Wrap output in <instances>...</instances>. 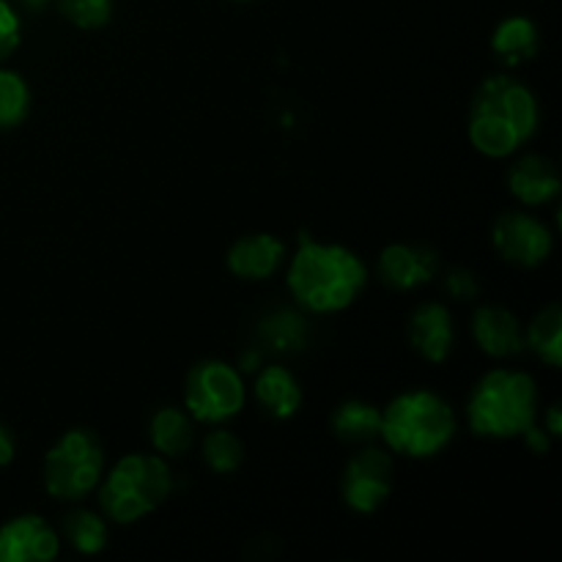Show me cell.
<instances>
[{
  "label": "cell",
  "mask_w": 562,
  "mask_h": 562,
  "mask_svg": "<svg viewBox=\"0 0 562 562\" xmlns=\"http://www.w3.org/2000/svg\"><path fill=\"white\" fill-rule=\"evenodd\" d=\"M366 267L340 245H322L302 234L300 250L289 269L291 294L316 313H338L366 289Z\"/></svg>",
  "instance_id": "6da1fadb"
},
{
  "label": "cell",
  "mask_w": 562,
  "mask_h": 562,
  "mask_svg": "<svg viewBox=\"0 0 562 562\" xmlns=\"http://www.w3.org/2000/svg\"><path fill=\"white\" fill-rule=\"evenodd\" d=\"M538 126V104L530 88L510 77H488L477 88L470 113V140L486 157H508Z\"/></svg>",
  "instance_id": "7a4b0ae2"
},
{
  "label": "cell",
  "mask_w": 562,
  "mask_h": 562,
  "mask_svg": "<svg viewBox=\"0 0 562 562\" xmlns=\"http://www.w3.org/2000/svg\"><path fill=\"white\" fill-rule=\"evenodd\" d=\"M536 382L519 371H492L470 401V426L481 437H519L536 426Z\"/></svg>",
  "instance_id": "3957f363"
},
{
  "label": "cell",
  "mask_w": 562,
  "mask_h": 562,
  "mask_svg": "<svg viewBox=\"0 0 562 562\" xmlns=\"http://www.w3.org/2000/svg\"><path fill=\"white\" fill-rule=\"evenodd\" d=\"M382 434L395 453L426 459L453 439L456 420L439 395L415 390L404 393L382 412Z\"/></svg>",
  "instance_id": "277c9868"
},
{
  "label": "cell",
  "mask_w": 562,
  "mask_h": 562,
  "mask_svg": "<svg viewBox=\"0 0 562 562\" xmlns=\"http://www.w3.org/2000/svg\"><path fill=\"white\" fill-rule=\"evenodd\" d=\"M173 475L157 456H126L115 464L99 492L102 510L113 521L132 525L170 497Z\"/></svg>",
  "instance_id": "5b68a950"
},
{
  "label": "cell",
  "mask_w": 562,
  "mask_h": 562,
  "mask_svg": "<svg viewBox=\"0 0 562 562\" xmlns=\"http://www.w3.org/2000/svg\"><path fill=\"white\" fill-rule=\"evenodd\" d=\"M102 442L88 428L64 434L44 459V486L55 499H80L93 492L102 477Z\"/></svg>",
  "instance_id": "8992f818"
},
{
  "label": "cell",
  "mask_w": 562,
  "mask_h": 562,
  "mask_svg": "<svg viewBox=\"0 0 562 562\" xmlns=\"http://www.w3.org/2000/svg\"><path fill=\"white\" fill-rule=\"evenodd\" d=\"M184 404L195 420L223 423L239 415V409L245 406V384L228 362H198L187 373Z\"/></svg>",
  "instance_id": "52a82bcc"
},
{
  "label": "cell",
  "mask_w": 562,
  "mask_h": 562,
  "mask_svg": "<svg viewBox=\"0 0 562 562\" xmlns=\"http://www.w3.org/2000/svg\"><path fill=\"white\" fill-rule=\"evenodd\" d=\"M390 486H393V461L382 450L368 448L346 464L344 499L357 514H373L390 497Z\"/></svg>",
  "instance_id": "ba28073f"
},
{
  "label": "cell",
  "mask_w": 562,
  "mask_h": 562,
  "mask_svg": "<svg viewBox=\"0 0 562 562\" xmlns=\"http://www.w3.org/2000/svg\"><path fill=\"white\" fill-rule=\"evenodd\" d=\"M494 247L516 267H538L552 252V234L525 212H505L494 225Z\"/></svg>",
  "instance_id": "9c48e42d"
},
{
  "label": "cell",
  "mask_w": 562,
  "mask_h": 562,
  "mask_svg": "<svg viewBox=\"0 0 562 562\" xmlns=\"http://www.w3.org/2000/svg\"><path fill=\"white\" fill-rule=\"evenodd\" d=\"M58 554V536L38 516H16L0 527V562H47Z\"/></svg>",
  "instance_id": "30bf717a"
},
{
  "label": "cell",
  "mask_w": 562,
  "mask_h": 562,
  "mask_svg": "<svg viewBox=\"0 0 562 562\" xmlns=\"http://www.w3.org/2000/svg\"><path fill=\"white\" fill-rule=\"evenodd\" d=\"M439 258L428 247L390 245L379 258V274L387 285L398 291L417 289L437 274Z\"/></svg>",
  "instance_id": "8fae6325"
},
{
  "label": "cell",
  "mask_w": 562,
  "mask_h": 562,
  "mask_svg": "<svg viewBox=\"0 0 562 562\" xmlns=\"http://www.w3.org/2000/svg\"><path fill=\"white\" fill-rule=\"evenodd\" d=\"M472 335L477 346L492 357H514L525 351V333L519 327V318L505 307H477L472 318Z\"/></svg>",
  "instance_id": "7c38bea8"
},
{
  "label": "cell",
  "mask_w": 562,
  "mask_h": 562,
  "mask_svg": "<svg viewBox=\"0 0 562 562\" xmlns=\"http://www.w3.org/2000/svg\"><path fill=\"white\" fill-rule=\"evenodd\" d=\"M283 241H278L269 234H250L241 236L228 250V269L236 278L267 280L283 263Z\"/></svg>",
  "instance_id": "4fadbf2b"
},
{
  "label": "cell",
  "mask_w": 562,
  "mask_h": 562,
  "mask_svg": "<svg viewBox=\"0 0 562 562\" xmlns=\"http://www.w3.org/2000/svg\"><path fill=\"white\" fill-rule=\"evenodd\" d=\"M409 338L417 355H423L426 360H448L450 349H453V322H450L448 307L437 305V302L417 307L409 322Z\"/></svg>",
  "instance_id": "5bb4252c"
},
{
  "label": "cell",
  "mask_w": 562,
  "mask_h": 562,
  "mask_svg": "<svg viewBox=\"0 0 562 562\" xmlns=\"http://www.w3.org/2000/svg\"><path fill=\"white\" fill-rule=\"evenodd\" d=\"M510 192L519 198L527 206H538V203L552 201L560 192V173L547 157H521L519 162L510 168L508 173Z\"/></svg>",
  "instance_id": "9a60e30c"
},
{
  "label": "cell",
  "mask_w": 562,
  "mask_h": 562,
  "mask_svg": "<svg viewBox=\"0 0 562 562\" xmlns=\"http://www.w3.org/2000/svg\"><path fill=\"white\" fill-rule=\"evenodd\" d=\"M256 395L258 404L269 412L278 420H285V417L294 415L302 404V390L296 384L294 373L285 371L280 366L263 368L261 376L256 382Z\"/></svg>",
  "instance_id": "2e32d148"
},
{
  "label": "cell",
  "mask_w": 562,
  "mask_h": 562,
  "mask_svg": "<svg viewBox=\"0 0 562 562\" xmlns=\"http://www.w3.org/2000/svg\"><path fill=\"white\" fill-rule=\"evenodd\" d=\"M492 47L505 64H521L538 53V27L527 16H510L494 31Z\"/></svg>",
  "instance_id": "e0dca14e"
},
{
  "label": "cell",
  "mask_w": 562,
  "mask_h": 562,
  "mask_svg": "<svg viewBox=\"0 0 562 562\" xmlns=\"http://www.w3.org/2000/svg\"><path fill=\"white\" fill-rule=\"evenodd\" d=\"M333 428L344 442H368L382 434V412L366 401H349L335 409Z\"/></svg>",
  "instance_id": "ac0fdd59"
},
{
  "label": "cell",
  "mask_w": 562,
  "mask_h": 562,
  "mask_svg": "<svg viewBox=\"0 0 562 562\" xmlns=\"http://www.w3.org/2000/svg\"><path fill=\"white\" fill-rule=\"evenodd\" d=\"M151 442L162 456H184L192 448V423L176 406H165L151 417Z\"/></svg>",
  "instance_id": "d6986e66"
},
{
  "label": "cell",
  "mask_w": 562,
  "mask_h": 562,
  "mask_svg": "<svg viewBox=\"0 0 562 562\" xmlns=\"http://www.w3.org/2000/svg\"><path fill=\"white\" fill-rule=\"evenodd\" d=\"M261 340L278 355H296L307 344V327L296 313L274 311L263 318Z\"/></svg>",
  "instance_id": "ffe728a7"
},
{
  "label": "cell",
  "mask_w": 562,
  "mask_h": 562,
  "mask_svg": "<svg viewBox=\"0 0 562 562\" xmlns=\"http://www.w3.org/2000/svg\"><path fill=\"white\" fill-rule=\"evenodd\" d=\"M532 349L543 357L552 368L562 362V311L560 305H549L532 318L530 333H527Z\"/></svg>",
  "instance_id": "44dd1931"
},
{
  "label": "cell",
  "mask_w": 562,
  "mask_h": 562,
  "mask_svg": "<svg viewBox=\"0 0 562 562\" xmlns=\"http://www.w3.org/2000/svg\"><path fill=\"white\" fill-rule=\"evenodd\" d=\"M64 536L75 552L97 554L108 543V527L91 510H75L64 519Z\"/></svg>",
  "instance_id": "7402d4cb"
},
{
  "label": "cell",
  "mask_w": 562,
  "mask_h": 562,
  "mask_svg": "<svg viewBox=\"0 0 562 562\" xmlns=\"http://www.w3.org/2000/svg\"><path fill=\"white\" fill-rule=\"evenodd\" d=\"M31 108V91L14 71H0V130H11L25 121Z\"/></svg>",
  "instance_id": "603a6c76"
},
{
  "label": "cell",
  "mask_w": 562,
  "mask_h": 562,
  "mask_svg": "<svg viewBox=\"0 0 562 562\" xmlns=\"http://www.w3.org/2000/svg\"><path fill=\"white\" fill-rule=\"evenodd\" d=\"M203 459L214 472H234L245 459V448L231 431H212L203 442Z\"/></svg>",
  "instance_id": "cb8c5ba5"
},
{
  "label": "cell",
  "mask_w": 562,
  "mask_h": 562,
  "mask_svg": "<svg viewBox=\"0 0 562 562\" xmlns=\"http://www.w3.org/2000/svg\"><path fill=\"white\" fill-rule=\"evenodd\" d=\"M58 5L60 14L82 31H97L108 25L113 14V0H58Z\"/></svg>",
  "instance_id": "d4e9b609"
},
{
  "label": "cell",
  "mask_w": 562,
  "mask_h": 562,
  "mask_svg": "<svg viewBox=\"0 0 562 562\" xmlns=\"http://www.w3.org/2000/svg\"><path fill=\"white\" fill-rule=\"evenodd\" d=\"M20 44V20L5 0H0V60L11 55Z\"/></svg>",
  "instance_id": "484cf974"
},
{
  "label": "cell",
  "mask_w": 562,
  "mask_h": 562,
  "mask_svg": "<svg viewBox=\"0 0 562 562\" xmlns=\"http://www.w3.org/2000/svg\"><path fill=\"white\" fill-rule=\"evenodd\" d=\"M448 291L456 296V300H472L477 294V280L475 274L467 272V269H453L448 274Z\"/></svg>",
  "instance_id": "4316f807"
},
{
  "label": "cell",
  "mask_w": 562,
  "mask_h": 562,
  "mask_svg": "<svg viewBox=\"0 0 562 562\" xmlns=\"http://www.w3.org/2000/svg\"><path fill=\"white\" fill-rule=\"evenodd\" d=\"M11 459H14V439H11L9 428L0 423V467L9 464Z\"/></svg>",
  "instance_id": "83f0119b"
},
{
  "label": "cell",
  "mask_w": 562,
  "mask_h": 562,
  "mask_svg": "<svg viewBox=\"0 0 562 562\" xmlns=\"http://www.w3.org/2000/svg\"><path fill=\"white\" fill-rule=\"evenodd\" d=\"M549 434H560V409L558 406H552V409H549Z\"/></svg>",
  "instance_id": "f1b7e54d"
},
{
  "label": "cell",
  "mask_w": 562,
  "mask_h": 562,
  "mask_svg": "<svg viewBox=\"0 0 562 562\" xmlns=\"http://www.w3.org/2000/svg\"><path fill=\"white\" fill-rule=\"evenodd\" d=\"M239 3H247V0H239Z\"/></svg>",
  "instance_id": "f546056e"
}]
</instances>
